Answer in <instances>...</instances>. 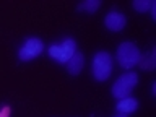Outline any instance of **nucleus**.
Segmentation results:
<instances>
[{"mask_svg":"<svg viewBox=\"0 0 156 117\" xmlns=\"http://www.w3.org/2000/svg\"><path fill=\"white\" fill-rule=\"evenodd\" d=\"M141 52L133 42L125 41L117 47V62L122 68H132L140 63Z\"/></svg>","mask_w":156,"mask_h":117,"instance_id":"obj_1","label":"nucleus"},{"mask_svg":"<svg viewBox=\"0 0 156 117\" xmlns=\"http://www.w3.org/2000/svg\"><path fill=\"white\" fill-rule=\"evenodd\" d=\"M138 83V75L135 72H129L120 75L115 80V83L112 85V96L117 98V99H124V98H129L130 93L133 91V88Z\"/></svg>","mask_w":156,"mask_h":117,"instance_id":"obj_2","label":"nucleus"},{"mask_svg":"<svg viewBox=\"0 0 156 117\" xmlns=\"http://www.w3.org/2000/svg\"><path fill=\"white\" fill-rule=\"evenodd\" d=\"M93 76L98 81H106L112 73V57L109 52L101 51L93 58Z\"/></svg>","mask_w":156,"mask_h":117,"instance_id":"obj_3","label":"nucleus"},{"mask_svg":"<svg viewBox=\"0 0 156 117\" xmlns=\"http://www.w3.org/2000/svg\"><path fill=\"white\" fill-rule=\"evenodd\" d=\"M76 52V42L72 37H65L60 44H54L49 47V55L58 63H67L70 57Z\"/></svg>","mask_w":156,"mask_h":117,"instance_id":"obj_4","label":"nucleus"},{"mask_svg":"<svg viewBox=\"0 0 156 117\" xmlns=\"http://www.w3.org/2000/svg\"><path fill=\"white\" fill-rule=\"evenodd\" d=\"M42 49H44V46L39 37H28L23 42L21 49H20L18 57H20V60H33V58L41 55Z\"/></svg>","mask_w":156,"mask_h":117,"instance_id":"obj_5","label":"nucleus"},{"mask_svg":"<svg viewBox=\"0 0 156 117\" xmlns=\"http://www.w3.org/2000/svg\"><path fill=\"white\" fill-rule=\"evenodd\" d=\"M125 23H127V20L125 16L122 15L120 12H115V10H112V12H109L106 15V18H104V24H106V28L109 29V31H122V29L125 28Z\"/></svg>","mask_w":156,"mask_h":117,"instance_id":"obj_6","label":"nucleus"},{"mask_svg":"<svg viewBox=\"0 0 156 117\" xmlns=\"http://www.w3.org/2000/svg\"><path fill=\"white\" fill-rule=\"evenodd\" d=\"M83 65H85V57H83L81 52H75L70 57V60L67 62V70L72 75H78L83 70Z\"/></svg>","mask_w":156,"mask_h":117,"instance_id":"obj_7","label":"nucleus"},{"mask_svg":"<svg viewBox=\"0 0 156 117\" xmlns=\"http://www.w3.org/2000/svg\"><path fill=\"white\" fill-rule=\"evenodd\" d=\"M138 109V101L135 99V98H124V99H120L117 102V111L120 112L122 115H127V114H132V112H135Z\"/></svg>","mask_w":156,"mask_h":117,"instance_id":"obj_8","label":"nucleus"},{"mask_svg":"<svg viewBox=\"0 0 156 117\" xmlns=\"http://www.w3.org/2000/svg\"><path fill=\"white\" fill-rule=\"evenodd\" d=\"M140 65L141 68H145V70H153L156 67V55H154V49L151 52H148L146 55H143L140 58Z\"/></svg>","mask_w":156,"mask_h":117,"instance_id":"obj_9","label":"nucleus"},{"mask_svg":"<svg viewBox=\"0 0 156 117\" xmlns=\"http://www.w3.org/2000/svg\"><path fill=\"white\" fill-rule=\"evenodd\" d=\"M99 5H101L99 0H85V2H81L80 5H78V10H80V12L93 13V12H96V10L99 8Z\"/></svg>","mask_w":156,"mask_h":117,"instance_id":"obj_10","label":"nucleus"},{"mask_svg":"<svg viewBox=\"0 0 156 117\" xmlns=\"http://www.w3.org/2000/svg\"><path fill=\"white\" fill-rule=\"evenodd\" d=\"M153 3H154L153 0H135L133 8L136 10V12H140V13H145V12H148V10L151 8Z\"/></svg>","mask_w":156,"mask_h":117,"instance_id":"obj_11","label":"nucleus"},{"mask_svg":"<svg viewBox=\"0 0 156 117\" xmlns=\"http://www.w3.org/2000/svg\"><path fill=\"white\" fill-rule=\"evenodd\" d=\"M8 115H10V107L8 106L2 107V109H0V117H8Z\"/></svg>","mask_w":156,"mask_h":117,"instance_id":"obj_12","label":"nucleus"},{"mask_svg":"<svg viewBox=\"0 0 156 117\" xmlns=\"http://www.w3.org/2000/svg\"><path fill=\"white\" fill-rule=\"evenodd\" d=\"M117 117H125V115H117Z\"/></svg>","mask_w":156,"mask_h":117,"instance_id":"obj_13","label":"nucleus"}]
</instances>
